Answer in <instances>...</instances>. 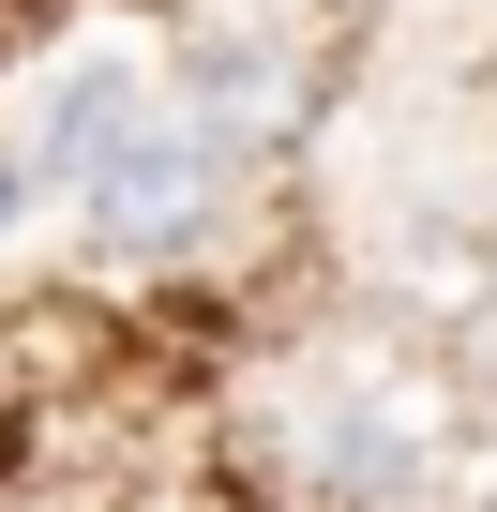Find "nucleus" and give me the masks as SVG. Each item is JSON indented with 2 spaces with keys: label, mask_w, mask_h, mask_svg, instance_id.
I'll use <instances>...</instances> for the list:
<instances>
[{
  "label": "nucleus",
  "mask_w": 497,
  "mask_h": 512,
  "mask_svg": "<svg viewBox=\"0 0 497 512\" xmlns=\"http://www.w3.org/2000/svg\"><path fill=\"white\" fill-rule=\"evenodd\" d=\"M91 241L106 256H181V241H211V211H226V151L181 121V106H151L106 166H91Z\"/></svg>",
  "instance_id": "f257e3e1"
},
{
  "label": "nucleus",
  "mask_w": 497,
  "mask_h": 512,
  "mask_svg": "<svg viewBox=\"0 0 497 512\" xmlns=\"http://www.w3.org/2000/svg\"><path fill=\"white\" fill-rule=\"evenodd\" d=\"M136 121H151V76H136V61H91V76L46 106V136H31V181H46V196H91V166H106Z\"/></svg>",
  "instance_id": "7ed1b4c3"
},
{
  "label": "nucleus",
  "mask_w": 497,
  "mask_h": 512,
  "mask_svg": "<svg viewBox=\"0 0 497 512\" xmlns=\"http://www.w3.org/2000/svg\"><path fill=\"white\" fill-rule=\"evenodd\" d=\"M31 196H46V181H31V151H0V226H16Z\"/></svg>",
  "instance_id": "20e7f679"
},
{
  "label": "nucleus",
  "mask_w": 497,
  "mask_h": 512,
  "mask_svg": "<svg viewBox=\"0 0 497 512\" xmlns=\"http://www.w3.org/2000/svg\"><path fill=\"white\" fill-rule=\"evenodd\" d=\"M166 106H181V121H196V136H211L226 166H241V151H272V136L302 121V76H287L272 46H211V61H196V76L166 91Z\"/></svg>",
  "instance_id": "f03ea898"
},
{
  "label": "nucleus",
  "mask_w": 497,
  "mask_h": 512,
  "mask_svg": "<svg viewBox=\"0 0 497 512\" xmlns=\"http://www.w3.org/2000/svg\"><path fill=\"white\" fill-rule=\"evenodd\" d=\"M482 512H497V497H482Z\"/></svg>",
  "instance_id": "39448f33"
}]
</instances>
